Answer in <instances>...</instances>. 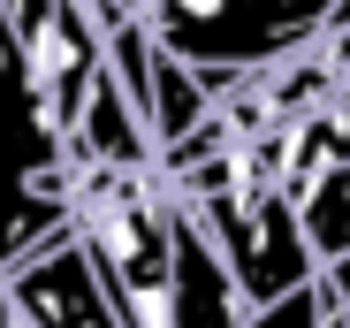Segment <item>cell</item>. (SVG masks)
Masks as SVG:
<instances>
[{"mask_svg": "<svg viewBox=\"0 0 350 328\" xmlns=\"http://www.w3.org/2000/svg\"><path fill=\"white\" fill-rule=\"evenodd\" d=\"M69 222H77V160L46 107L31 38L0 0V267L31 260Z\"/></svg>", "mask_w": 350, "mask_h": 328, "instance_id": "obj_1", "label": "cell"}, {"mask_svg": "<svg viewBox=\"0 0 350 328\" xmlns=\"http://www.w3.org/2000/svg\"><path fill=\"white\" fill-rule=\"evenodd\" d=\"M327 16H335V0H145L152 38L167 53H183L191 69H206L221 99L252 84L259 69L320 46Z\"/></svg>", "mask_w": 350, "mask_h": 328, "instance_id": "obj_2", "label": "cell"}, {"mask_svg": "<svg viewBox=\"0 0 350 328\" xmlns=\"http://www.w3.org/2000/svg\"><path fill=\"white\" fill-rule=\"evenodd\" d=\"M8 298H16L23 328H137L122 305H114V290L99 275L92 244L77 237V222L62 237H46L31 260L8 267Z\"/></svg>", "mask_w": 350, "mask_h": 328, "instance_id": "obj_3", "label": "cell"}, {"mask_svg": "<svg viewBox=\"0 0 350 328\" xmlns=\"http://www.w3.org/2000/svg\"><path fill=\"white\" fill-rule=\"evenodd\" d=\"M244 283L228 267L206 214L175 191V290H167V328H244Z\"/></svg>", "mask_w": 350, "mask_h": 328, "instance_id": "obj_4", "label": "cell"}, {"mask_svg": "<svg viewBox=\"0 0 350 328\" xmlns=\"http://www.w3.org/2000/svg\"><path fill=\"white\" fill-rule=\"evenodd\" d=\"M69 160H107V168H152V160H160L152 123L137 115L130 84L114 77V69H99V84L84 99V123L69 130Z\"/></svg>", "mask_w": 350, "mask_h": 328, "instance_id": "obj_5", "label": "cell"}, {"mask_svg": "<svg viewBox=\"0 0 350 328\" xmlns=\"http://www.w3.org/2000/svg\"><path fill=\"white\" fill-rule=\"evenodd\" d=\"M221 115V92L206 84V69H191L183 53H152V138H160V153L167 145H183L191 130H206Z\"/></svg>", "mask_w": 350, "mask_h": 328, "instance_id": "obj_6", "label": "cell"}, {"mask_svg": "<svg viewBox=\"0 0 350 328\" xmlns=\"http://www.w3.org/2000/svg\"><path fill=\"white\" fill-rule=\"evenodd\" d=\"M305 229H312L320 267L350 252V160H335V168L312 176V191H305Z\"/></svg>", "mask_w": 350, "mask_h": 328, "instance_id": "obj_7", "label": "cell"}, {"mask_svg": "<svg viewBox=\"0 0 350 328\" xmlns=\"http://www.w3.org/2000/svg\"><path fill=\"white\" fill-rule=\"evenodd\" d=\"M335 320H342V298L327 290V275H312L297 290H282L274 305H252L244 313V328H335Z\"/></svg>", "mask_w": 350, "mask_h": 328, "instance_id": "obj_8", "label": "cell"}, {"mask_svg": "<svg viewBox=\"0 0 350 328\" xmlns=\"http://www.w3.org/2000/svg\"><path fill=\"white\" fill-rule=\"evenodd\" d=\"M320 275H327V290L342 298V320H350V252H342V260H327V267H320Z\"/></svg>", "mask_w": 350, "mask_h": 328, "instance_id": "obj_9", "label": "cell"}, {"mask_svg": "<svg viewBox=\"0 0 350 328\" xmlns=\"http://www.w3.org/2000/svg\"><path fill=\"white\" fill-rule=\"evenodd\" d=\"M0 328H23L16 320V298H8V267H0Z\"/></svg>", "mask_w": 350, "mask_h": 328, "instance_id": "obj_10", "label": "cell"}, {"mask_svg": "<svg viewBox=\"0 0 350 328\" xmlns=\"http://www.w3.org/2000/svg\"><path fill=\"white\" fill-rule=\"evenodd\" d=\"M335 328H350V320H335Z\"/></svg>", "mask_w": 350, "mask_h": 328, "instance_id": "obj_11", "label": "cell"}]
</instances>
